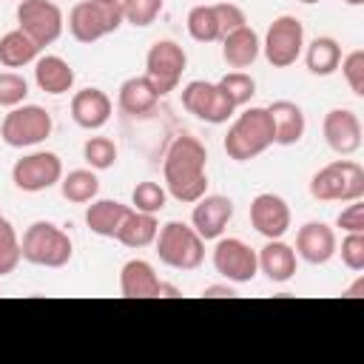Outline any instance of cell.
Returning a JSON list of instances; mask_svg holds the SVG:
<instances>
[{
	"label": "cell",
	"mask_w": 364,
	"mask_h": 364,
	"mask_svg": "<svg viewBox=\"0 0 364 364\" xmlns=\"http://www.w3.org/2000/svg\"><path fill=\"white\" fill-rule=\"evenodd\" d=\"M299 3H307L310 6V3H318V0H299Z\"/></svg>",
	"instance_id": "cell-45"
},
{
	"label": "cell",
	"mask_w": 364,
	"mask_h": 364,
	"mask_svg": "<svg viewBox=\"0 0 364 364\" xmlns=\"http://www.w3.org/2000/svg\"><path fill=\"white\" fill-rule=\"evenodd\" d=\"M259 54H262V40L250 26H242L222 37V60L233 71L250 68L259 60Z\"/></svg>",
	"instance_id": "cell-21"
},
{
	"label": "cell",
	"mask_w": 364,
	"mask_h": 364,
	"mask_svg": "<svg viewBox=\"0 0 364 364\" xmlns=\"http://www.w3.org/2000/svg\"><path fill=\"white\" fill-rule=\"evenodd\" d=\"M34 82L43 94H68L74 88V68L57 54H43L34 60Z\"/></svg>",
	"instance_id": "cell-22"
},
{
	"label": "cell",
	"mask_w": 364,
	"mask_h": 364,
	"mask_svg": "<svg viewBox=\"0 0 364 364\" xmlns=\"http://www.w3.org/2000/svg\"><path fill=\"white\" fill-rule=\"evenodd\" d=\"M128 210L131 205H122L119 199H91V205L85 208V225L91 233L114 239Z\"/></svg>",
	"instance_id": "cell-25"
},
{
	"label": "cell",
	"mask_w": 364,
	"mask_h": 364,
	"mask_svg": "<svg viewBox=\"0 0 364 364\" xmlns=\"http://www.w3.org/2000/svg\"><path fill=\"white\" fill-rule=\"evenodd\" d=\"M188 34L196 40V43H216L222 40L219 34V23H216V11H213V3H202V6H193L188 11Z\"/></svg>",
	"instance_id": "cell-30"
},
{
	"label": "cell",
	"mask_w": 364,
	"mask_h": 364,
	"mask_svg": "<svg viewBox=\"0 0 364 364\" xmlns=\"http://www.w3.org/2000/svg\"><path fill=\"white\" fill-rule=\"evenodd\" d=\"M20 262H23L20 236H17V230L11 228V222L3 219V222H0V276L14 273Z\"/></svg>",
	"instance_id": "cell-34"
},
{
	"label": "cell",
	"mask_w": 364,
	"mask_h": 364,
	"mask_svg": "<svg viewBox=\"0 0 364 364\" xmlns=\"http://www.w3.org/2000/svg\"><path fill=\"white\" fill-rule=\"evenodd\" d=\"M82 159L94 171H108L117 162V145L108 136H88L82 142Z\"/></svg>",
	"instance_id": "cell-33"
},
{
	"label": "cell",
	"mask_w": 364,
	"mask_h": 364,
	"mask_svg": "<svg viewBox=\"0 0 364 364\" xmlns=\"http://www.w3.org/2000/svg\"><path fill=\"white\" fill-rule=\"evenodd\" d=\"M159 102V94L154 88V82L139 74V77H128L122 85H119V94H117V105L128 114V117H142L148 111H154V105Z\"/></svg>",
	"instance_id": "cell-24"
},
{
	"label": "cell",
	"mask_w": 364,
	"mask_h": 364,
	"mask_svg": "<svg viewBox=\"0 0 364 364\" xmlns=\"http://www.w3.org/2000/svg\"><path fill=\"white\" fill-rule=\"evenodd\" d=\"M119 6H122V20L125 23H131L136 28H145L159 17L165 0H119Z\"/></svg>",
	"instance_id": "cell-35"
},
{
	"label": "cell",
	"mask_w": 364,
	"mask_h": 364,
	"mask_svg": "<svg viewBox=\"0 0 364 364\" xmlns=\"http://www.w3.org/2000/svg\"><path fill=\"white\" fill-rule=\"evenodd\" d=\"M293 250L307 264H327L338 250L336 230L324 222H304L296 230V247Z\"/></svg>",
	"instance_id": "cell-17"
},
{
	"label": "cell",
	"mask_w": 364,
	"mask_h": 364,
	"mask_svg": "<svg viewBox=\"0 0 364 364\" xmlns=\"http://www.w3.org/2000/svg\"><path fill=\"white\" fill-rule=\"evenodd\" d=\"M0 222H3V213H0Z\"/></svg>",
	"instance_id": "cell-46"
},
{
	"label": "cell",
	"mask_w": 364,
	"mask_h": 364,
	"mask_svg": "<svg viewBox=\"0 0 364 364\" xmlns=\"http://www.w3.org/2000/svg\"><path fill=\"white\" fill-rule=\"evenodd\" d=\"M310 196L318 202L364 199V168L353 159H336L318 168L310 179Z\"/></svg>",
	"instance_id": "cell-5"
},
{
	"label": "cell",
	"mask_w": 364,
	"mask_h": 364,
	"mask_svg": "<svg viewBox=\"0 0 364 364\" xmlns=\"http://www.w3.org/2000/svg\"><path fill=\"white\" fill-rule=\"evenodd\" d=\"M336 228H341L344 233H364V202L361 199L347 202V208L336 216Z\"/></svg>",
	"instance_id": "cell-40"
},
{
	"label": "cell",
	"mask_w": 364,
	"mask_h": 364,
	"mask_svg": "<svg viewBox=\"0 0 364 364\" xmlns=\"http://www.w3.org/2000/svg\"><path fill=\"white\" fill-rule=\"evenodd\" d=\"M165 205H168V191H165V185L151 182V179L136 182V188H134V193H131V208H134V210L159 213Z\"/></svg>",
	"instance_id": "cell-32"
},
{
	"label": "cell",
	"mask_w": 364,
	"mask_h": 364,
	"mask_svg": "<svg viewBox=\"0 0 364 364\" xmlns=\"http://www.w3.org/2000/svg\"><path fill=\"white\" fill-rule=\"evenodd\" d=\"M202 296H208V299H222V296H236V287L230 284V282H225V284H208L205 290H202Z\"/></svg>",
	"instance_id": "cell-41"
},
{
	"label": "cell",
	"mask_w": 364,
	"mask_h": 364,
	"mask_svg": "<svg viewBox=\"0 0 364 364\" xmlns=\"http://www.w3.org/2000/svg\"><path fill=\"white\" fill-rule=\"evenodd\" d=\"M270 119H273V145H296L304 131H307V119L301 105H296L293 100H276L267 105Z\"/></svg>",
	"instance_id": "cell-20"
},
{
	"label": "cell",
	"mask_w": 364,
	"mask_h": 364,
	"mask_svg": "<svg viewBox=\"0 0 364 364\" xmlns=\"http://www.w3.org/2000/svg\"><path fill=\"white\" fill-rule=\"evenodd\" d=\"M17 28H23L40 48H46L60 40V34L65 28V17L54 0H20Z\"/></svg>",
	"instance_id": "cell-11"
},
{
	"label": "cell",
	"mask_w": 364,
	"mask_h": 364,
	"mask_svg": "<svg viewBox=\"0 0 364 364\" xmlns=\"http://www.w3.org/2000/svg\"><path fill=\"white\" fill-rule=\"evenodd\" d=\"M156 296H162V299H173V296H182V293H179V287H173V284H168V282H162V279H159Z\"/></svg>",
	"instance_id": "cell-42"
},
{
	"label": "cell",
	"mask_w": 364,
	"mask_h": 364,
	"mask_svg": "<svg viewBox=\"0 0 364 364\" xmlns=\"http://www.w3.org/2000/svg\"><path fill=\"white\" fill-rule=\"evenodd\" d=\"M216 85L225 91V97H228L236 108H245V105L250 102V97L256 94V80H253L247 71H228Z\"/></svg>",
	"instance_id": "cell-31"
},
{
	"label": "cell",
	"mask_w": 364,
	"mask_h": 364,
	"mask_svg": "<svg viewBox=\"0 0 364 364\" xmlns=\"http://www.w3.org/2000/svg\"><path fill=\"white\" fill-rule=\"evenodd\" d=\"M40 46L23 31V28H11L0 37V65L6 68H23L28 63H34L40 57Z\"/></svg>",
	"instance_id": "cell-27"
},
{
	"label": "cell",
	"mask_w": 364,
	"mask_h": 364,
	"mask_svg": "<svg viewBox=\"0 0 364 364\" xmlns=\"http://www.w3.org/2000/svg\"><path fill=\"white\" fill-rule=\"evenodd\" d=\"M28 97V82L17 71H0V108L23 105Z\"/></svg>",
	"instance_id": "cell-36"
},
{
	"label": "cell",
	"mask_w": 364,
	"mask_h": 364,
	"mask_svg": "<svg viewBox=\"0 0 364 364\" xmlns=\"http://www.w3.org/2000/svg\"><path fill=\"white\" fill-rule=\"evenodd\" d=\"M256 259H259V273H264L273 284L290 282L299 267L296 250L282 239H267V245L262 250H256Z\"/></svg>",
	"instance_id": "cell-19"
},
{
	"label": "cell",
	"mask_w": 364,
	"mask_h": 364,
	"mask_svg": "<svg viewBox=\"0 0 364 364\" xmlns=\"http://www.w3.org/2000/svg\"><path fill=\"white\" fill-rule=\"evenodd\" d=\"M225 154L236 162H247L256 159L259 154H264L273 145V119L267 108L250 105L242 108L233 119V125L225 134Z\"/></svg>",
	"instance_id": "cell-2"
},
{
	"label": "cell",
	"mask_w": 364,
	"mask_h": 364,
	"mask_svg": "<svg viewBox=\"0 0 364 364\" xmlns=\"http://www.w3.org/2000/svg\"><path fill=\"white\" fill-rule=\"evenodd\" d=\"M54 131V119L43 105H14L0 122V139L9 148H31L48 139Z\"/></svg>",
	"instance_id": "cell-7"
},
{
	"label": "cell",
	"mask_w": 364,
	"mask_h": 364,
	"mask_svg": "<svg viewBox=\"0 0 364 364\" xmlns=\"http://www.w3.org/2000/svg\"><path fill=\"white\" fill-rule=\"evenodd\" d=\"M338 68H341V74H344L350 91H353L355 97H364V51H361V48H353L347 57H341Z\"/></svg>",
	"instance_id": "cell-37"
},
{
	"label": "cell",
	"mask_w": 364,
	"mask_h": 364,
	"mask_svg": "<svg viewBox=\"0 0 364 364\" xmlns=\"http://www.w3.org/2000/svg\"><path fill=\"white\" fill-rule=\"evenodd\" d=\"M60 193L63 199L74 202V205H85L91 199H97L100 193V179L94 173V168H74L68 173H63L60 179Z\"/></svg>",
	"instance_id": "cell-29"
},
{
	"label": "cell",
	"mask_w": 364,
	"mask_h": 364,
	"mask_svg": "<svg viewBox=\"0 0 364 364\" xmlns=\"http://www.w3.org/2000/svg\"><path fill=\"white\" fill-rule=\"evenodd\" d=\"M208 151L196 136H176L162 162V176H165V191L176 202L193 205L208 193Z\"/></svg>",
	"instance_id": "cell-1"
},
{
	"label": "cell",
	"mask_w": 364,
	"mask_h": 364,
	"mask_svg": "<svg viewBox=\"0 0 364 364\" xmlns=\"http://www.w3.org/2000/svg\"><path fill=\"white\" fill-rule=\"evenodd\" d=\"M304 63L307 71L316 77H330L333 71H338L341 63V46L336 37H316L307 43L304 48Z\"/></svg>",
	"instance_id": "cell-28"
},
{
	"label": "cell",
	"mask_w": 364,
	"mask_h": 364,
	"mask_svg": "<svg viewBox=\"0 0 364 364\" xmlns=\"http://www.w3.org/2000/svg\"><path fill=\"white\" fill-rule=\"evenodd\" d=\"M344 296H347V299H361V296H364V276H358L355 284L344 290Z\"/></svg>",
	"instance_id": "cell-43"
},
{
	"label": "cell",
	"mask_w": 364,
	"mask_h": 364,
	"mask_svg": "<svg viewBox=\"0 0 364 364\" xmlns=\"http://www.w3.org/2000/svg\"><path fill=\"white\" fill-rule=\"evenodd\" d=\"M321 134H324V142L330 145V151H336L338 156H353L361 148V142H364L361 119L350 108L327 111L324 122H321Z\"/></svg>",
	"instance_id": "cell-14"
},
{
	"label": "cell",
	"mask_w": 364,
	"mask_h": 364,
	"mask_svg": "<svg viewBox=\"0 0 364 364\" xmlns=\"http://www.w3.org/2000/svg\"><path fill=\"white\" fill-rule=\"evenodd\" d=\"M111 97L102 88H82L71 97V119L85 131H100L111 119Z\"/></svg>",
	"instance_id": "cell-18"
},
{
	"label": "cell",
	"mask_w": 364,
	"mask_h": 364,
	"mask_svg": "<svg viewBox=\"0 0 364 364\" xmlns=\"http://www.w3.org/2000/svg\"><path fill=\"white\" fill-rule=\"evenodd\" d=\"M154 247L159 262L171 270H196L205 262V239L193 230V225L179 219L159 225Z\"/></svg>",
	"instance_id": "cell-4"
},
{
	"label": "cell",
	"mask_w": 364,
	"mask_h": 364,
	"mask_svg": "<svg viewBox=\"0 0 364 364\" xmlns=\"http://www.w3.org/2000/svg\"><path fill=\"white\" fill-rule=\"evenodd\" d=\"M341 264L353 273L364 270V233H347L341 239Z\"/></svg>",
	"instance_id": "cell-39"
},
{
	"label": "cell",
	"mask_w": 364,
	"mask_h": 364,
	"mask_svg": "<svg viewBox=\"0 0 364 364\" xmlns=\"http://www.w3.org/2000/svg\"><path fill=\"white\" fill-rule=\"evenodd\" d=\"M185 68H188V54L176 40H156L145 54V77L154 82L159 97L176 91Z\"/></svg>",
	"instance_id": "cell-9"
},
{
	"label": "cell",
	"mask_w": 364,
	"mask_h": 364,
	"mask_svg": "<svg viewBox=\"0 0 364 364\" xmlns=\"http://www.w3.org/2000/svg\"><path fill=\"white\" fill-rule=\"evenodd\" d=\"M159 233V222H156V213H142V210H128L119 230H117V242L125 245V247H148L154 245Z\"/></svg>",
	"instance_id": "cell-26"
},
{
	"label": "cell",
	"mask_w": 364,
	"mask_h": 364,
	"mask_svg": "<svg viewBox=\"0 0 364 364\" xmlns=\"http://www.w3.org/2000/svg\"><path fill=\"white\" fill-rule=\"evenodd\" d=\"M119 0H80L68 11V31L77 43H97L105 34H114L122 26Z\"/></svg>",
	"instance_id": "cell-6"
},
{
	"label": "cell",
	"mask_w": 364,
	"mask_h": 364,
	"mask_svg": "<svg viewBox=\"0 0 364 364\" xmlns=\"http://www.w3.org/2000/svg\"><path fill=\"white\" fill-rule=\"evenodd\" d=\"M63 179V159L54 151H31L20 156L11 168V182L23 193H40Z\"/></svg>",
	"instance_id": "cell-12"
},
{
	"label": "cell",
	"mask_w": 364,
	"mask_h": 364,
	"mask_svg": "<svg viewBox=\"0 0 364 364\" xmlns=\"http://www.w3.org/2000/svg\"><path fill=\"white\" fill-rule=\"evenodd\" d=\"M262 51H264V60L273 68L293 65L304 51V26H301V20L293 17V14H279L264 31Z\"/></svg>",
	"instance_id": "cell-8"
},
{
	"label": "cell",
	"mask_w": 364,
	"mask_h": 364,
	"mask_svg": "<svg viewBox=\"0 0 364 364\" xmlns=\"http://www.w3.org/2000/svg\"><path fill=\"white\" fill-rule=\"evenodd\" d=\"M293 213L279 193H259L250 202V225L264 239H282L290 230Z\"/></svg>",
	"instance_id": "cell-15"
},
{
	"label": "cell",
	"mask_w": 364,
	"mask_h": 364,
	"mask_svg": "<svg viewBox=\"0 0 364 364\" xmlns=\"http://www.w3.org/2000/svg\"><path fill=\"white\" fill-rule=\"evenodd\" d=\"M159 276L151 262L145 259H128L119 270V293L125 299H156Z\"/></svg>",
	"instance_id": "cell-23"
},
{
	"label": "cell",
	"mask_w": 364,
	"mask_h": 364,
	"mask_svg": "<svg viewBox=\"0 0 364 364\" xmlns=\"http://www.w3.org/2000/svg\"><path fill=\"white\" fill-rule=\"evenodd\" d=\"M182 105L188 114H193L196 119L210 122V125H222L230 117H236V111H239L216 82H205V80H191L182 88Z\"/></svg>",
	"instance_id": "cell-13"
},
{
	"label": "cell",
	"mask_w": 364,
	"mask_h": 364,
	"mask_svg": "<svg viewBox=\"0 0 364 364\" xmlns=\"http://www.w3.org/2000/svg\"><path fill=\"white\" fill-rule=\"evenodd\" d=\"M213 11H216V23H219V34H230L242 26H247V17L242 11V6L230 3V0H222V3H213Z\"/></svg>",
	"instance_id": "cell-38"
},
{
	"label": "cell",
	"mask_w": 364,
	"mask_h": 364,
	"mask_svg": "<svg viewBox=\"0 0 364 364\" xmlns=\"http://www.w3.org/2000/svg\"><path fill=\"white\" fill-rule=\"evenodd\" d=\"M20 253L28 264H37V267H65L74 256V245L60 225L37 219L23 230Z\"/></svg>",
	"instance_id": "cell-3"
},
{
	"label": "cell",
	"mask_w": 364,
	"mask_h": 364,
	"mask_svg": "<svg viewBox=\"0 0 364 364\" xmlns=\"http://www.w3.org/2000/svg\"><path fill=\"white\" fill-rule=\"evenodd\" d=\"M344 3H347V6H361L364 0H344Z\"/></svg>",
	"instance_id": "cell-44"
},
{
	"label": "cell",
	"mask_w": 364,
	"mask_h": 364,
	"mask_svg": "<svg viewBox=\"0 0 364 364\" xmlns=\"http://www.w3.org/2000/svg\"><path fill=\"white\" fill-rule=\"evenodd\" d=\"M210 259H213V270L230 284H247L259 273L256 250L236 236H219Z\"/></svg>",
	"instance_id": "cell-10"
},
{
	"label": "cell",
	"mask_w": 364,
	"mask_h": 364,
	"mask_svg": "<svg viewBox=\"0 0 364 364\" xmlns=\"http://www.w3.org/2000/svg\"><path fill=\"white\" fill-rule=\"evenodd\" d=\"M233 219V202L228 196H219V193H205L202 199L193 202V210H191V225L193 230L208 242V239H219L228 228V222Z\"/></svg>",
	"instance_id": "cell-16"
}]
</instances>
